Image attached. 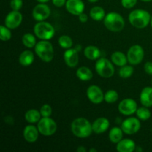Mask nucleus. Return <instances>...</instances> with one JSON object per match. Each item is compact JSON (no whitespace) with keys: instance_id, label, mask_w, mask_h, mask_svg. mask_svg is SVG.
<instances>
[{"instance_id":"obj_17","label":"nucleus","mask_w":152,"mask_h":152,"mask_svg":"<svg viewBox=\"0 0 152 152\" xmlns=\"http://www.w3.org/2000/svg\"><path fill=\"white\" fill-rule=\"evenodd\" d=\"M110 126L109 120L105 117H99L92 123V129L96 134H102L106 132Z\"/></svg>"},{"instance_id":"obj_5","label":"nucleus","mask_w":152,"mask_h":152,"mask_svg":"<svg viewBox=\"0 0 152 152\" xmlns=\"http://www.w3.org/2000/svg\"><path fill=\"white\" fill-rule=\"evenodd\" d=\"M34 33L37 38L42 40H48L54 36L55 29L50 23L42 21L34 25Z\"/></svg>"},{"instance_id":"obj_44","label":"nucleus","mask_w":152,"mask_h":152,"mask_svg":"<svg viewBox=\"0 0 152 152\" xmlns=\"http://www.w3.org/2000/svg\"><path fill=\"white\" fill-rule=\"evenodd\" d=\"M141 1H144V2H149V1H151L152 0H141Z\"/></svg>"},{"instance_id":"obj_10","label":"nucleus","mask_w":152,"mask_h":152,"mask_svg":"<svg viewBox=\"0 0 152 152\" xmlns=\"http://www.w3.org/2000/svg\"><path fill=\"white\" fill-rule=\"evenodd\" d=\"M118 109L123 115L130 116L136 113L137 110V104L134 99L126 98L120 102L118 105Z\"/></svg>"},{"instance_id":"obj_30","label":"nucleus","mask_w":152,"mask_h":152,"mask_svg":"<svg viewBox=\"0 0 152 152\" xmlns=\"http://www.w3.org/2000/svg\"><path fill=\"white\" fill-rule=\"evenodd\" d=\"M134 74V68L131 65H124L122 66L119 71V75L122 78H129Z\"/></svg>"},{"instance_id":"obj_41","label":"nucleus","mask_w":152,"mask_h":152,"mask_svg":"<svg viewBox=\"0 0 152 152\" xmlns=\"http://www.w3.org/2000/svg\"><path fill=\"white\" fill-rule=\"evenodd\" d=\"M37 1H39V3H46L49 1V0H37Z\"/></svg>"},{"instance_id":"obj_24","label":"nucleus","mask_w":152,"mask_h":152,"mask_svg":"<svg viewBox=\"0 0 152 152\" xmlns=\"http://www.w3.org/2000/svg\"><path fill=\"white\" fill-rule=\"evenodd\" d=\"M76 74H77V77L82 81H88L91 80L93 77V72L91 70L86 66L79 68L76 72Z\"/></svg>"},{"instance_id":"obj_34","label":"nucleus","mask_w":152,"mask_h":152,"mask_svg":"<svg viewBox=\"0 0 152 152\" xmlns=\"http://www.w3.org/2000/svg\"><path fill=\"white\" fill-rule=\"evenodd\" d=\"M23 5L22 0H10V6L13 10H18L19 11Z\"/></svg>"},{"instance_id":"obj_4","label":"nucleus","mask_w":152,"mask_h":152,"mask_svg":"<svg viewBox=\"0 0 152 152\" xmlns=\"http://www.w3.org/2000/svg\"><path fill=\"white\" fill-rule=\"evenodd\" d=\"M35 52L38 57L45 62H51L54 56V50L48 40H41L35 45Z\"/></svg>"},{"instance_id":"obj_14","label":"nucleus","mask_w":152,"mask_h":152,"mask_svg":"<svg viewBox=\"0 0 152 152\" xmlns=\"http://www.w3.org/2000/svg\"><path fill=\"white\" fill-rule=\"evenodd\" d=\"M65 7L71 14L79 16L84 12L85 4L82 0H67Z\"/></svg>"},{"instance_id":"obj_25","label":"nucleus","mask_w":152,"mask_h":152,"mask_svg":"<svg viewBox=\"0 0 152 152\" xmlns=\"http://www.w3.org/2000/svg\"><path fill=\"white\" fill-rule=\"evenodd\" d=\"M123 131L121 128L119 127H114L110 130L109 134V140L113 143H118L121 140H123Z\"/></svg>"},{"instance_id":"obj_6","label":"nucleus","mask_w":152,"mask_h":152,"mask_svg":"<svg viewBox=\"0 0 152 152\" xmlns=\"http://www.w3.org/2000/svg\"><path fill=\"white\" fill-rule=\"evenodd\" d=\"M96 73L103 78H110L114 74V67L112 62L105 58H99L95 64Z\"/></svg>"},{"instance_id":"obj_11","label":"nucleus","mask_w":152,"mask_h":152,"mask_svg":"<svg viewBox=\"0 0 152 152\" xmlns=\"http://www.w3.org/2000/svg\"><path fill=\"white\" fill-rule=\"evenodd\" d=\"M50 9L49 6L45 4V3H40V4H37L34 7L32 11L33 18L36 21L38 22H42L50 16Z\"/></svg>"},{"instance_id":"obj_22","label":"nucleus","mask_w":152,"mask_h":152,"mask_svg":"<svg viewBox=\"0 0 152 152\" xmlns=\"http://www.w3.org/2000/svg\"><path fill=\"white\" fill-rule=\"evenodd\" d=\"M111 62L117 66H124L127 64L128 57L121 51H115L111 54Z\"/></svg>"},{"instance_id":"obj_37","label":"nucleus","mask_w":152,"mask_h":152,"mask_svg":"<svg viewBox=\"0 0 152 152\" xmlns=\"http://www.w3.org/2000/svg\"><path fill=\"white\" fill-rule=\"evenodd\" d=\"M66 1L67 0H52V2H53V5L58 7H62V6L65 5L66 4Z\"/></svg>"},{"instance_id":"obj_43","label":"nucleus","mask_w":152,"mask_h":152,"mask_svg":"<svg viewBox=\"0 0 152 152\" xmlns=\"http://www.w3.org/2000/svg\"><path fill=\"white\" fill-rule=\"evenodd\" d=\"M88 1H90V2L91 3H94V2H96L97 1H99V0H88Z\"/></svg>"},{"instance_id":"obj_27","label":"nucleus","mask_w":152,"mask_h":152,"mask_svg":"<svg viewBox=\"0 0 152 152\" xmlns=\"http://www.w3.org/2000/svg\"><path fill=\"white\" fill-rule=\"evenodd\" d=\"M22 44L28 48H32L35 47V45H37L35 36L30 33H27L22 36Z\"/></svg>"},{"instance_id":"obj_39","label":"nucleus","mask_w":152,"mask_h":152,"mask_svg":"<svg viewBox=\"0 0 152 152\" xmlns=\"http://www.w3.org/2000/svg\"><path fill=\"white\" fill-rule=\"evenodd\" d=\"M77 151L78 152H86V148H85L84 146H79L78 148H77Z\"/></svg>"},{"instance_id":"obj_36","label":"nucleus","mask_w":152,"mask_h":152,"mask_svg":"<svg viewBox=\"0 0 152 152\" xmlns=\"http://www.w3.org/2000/svg\"><path fill=\"white\" fill-rule=\"evenodd\" d=\"M144 70L146 74L152 75V62H147L144 65Z\"/></svg>"},{"instance_id":"obj_35","label":"nucleus","mask_w":152,"mask_h":152,"mask_svg":"<svg viewBox=\"0 0 152 152\" xmlns=\"http://www.w3.org/2000/svg\"><path fill=\"white\" fill-rule=\"evenodd\" d=\"M137 0H121V4L123 7L127 9L132 8L136 5Z\"/></svg>"},{"instance_id":"obj_1","label":"nucleus","mask_w":152,"mask_h":152,"mask_svg":"<svg viewBox=\"0 0 152 152\" xmlns=\"http://www.w3.org/2000/svg\"><path fill=\"white\" fill-rule=\"evenodd\" d=\"M71 129L73 134L79 138L88 137L93 132L92 124L83 117L75 119L71 123Z\"/></svg>"},{"instance_id":"obj_45","label":"nucleus","mask_w":152,"mask_h":152,"mask_svg":"<svg viewBox=\"0 0 152 152\" xmlns=\"http://www.w3.org/2000/svg\"><path fill=\"white\" fill-rule=\"evenodd\" d=\"M150 24H151V28H152V16L151 18V22H150Z\"/></svg>"},{"instance_id":"obj_31","label":"nucleus","mask_w":152,"mask_h":152,"mask_svg":"<svg viewBox=\"0 0 152 152\" xmlns=\"http://www.w3.org/2000/svg\"><path fill=\"white\" fill-rule=\"evenodd\" d=\"M119 94L115 90H109L104 95V100L108 103H114L117 101Z\"/></svg>"},{"instance_id":"obj_15","label":"nucleus","mask_w":152,"mask_h":152,"mask_svg":"<svg viewBox=\"0 0 152 152\" xmlns=\"http://www.w3.org/2000/svg\"><path fill=\"white\" fill-rule=\"evenodd\" d=\"M65 64L70 68H75L79 62V51L75 48L67 49L63 54Z\"/></svg>"},{"instance_id":"obj_29","label":"nucleus","mask_w":152,"mask_h":152,"mask_svg":"<svg viewBox=\"0 0 152 152\" xmlns=\"http://www.w3.org/2000/svg\"><path fill=\"white\" fill-rule=\"evenodd\" d=\"M58 42H59V45L65 49H69L72 47L73 45V41L72 39L67 35H62L58 39Z\"/></svg>"},{"instance_id":"obj_21","label":"nucleus","mask_w":152,"mask_h":152,"mask_svg":"<svg viewBox=\"0 0 152 152\" xmlns=\"http://www.w3.org/2000/svg\"><path fill=\"white\" fill-rule=\"evenodd\" d=\"M101 52L97 47L94 45H89L85 48L84 55L88 59L90 60H96L99 59Z\"/></svg>"},{"instance_id":"obj_12","label":"nucleus","mask_w":152,"mask_h":152,"mask_svg":"<svg viewBox=\"0 0 152 152\" xmlns=\"http://www.w3.org/2000/svg\"><path fill=\"white\" fill-rule=\"evenodd\" d=\"M22 15L18 10H12L6 16L4 19V25L10 29L13 30L19 26L22 23Z\"/></svg>"},{"instance_id":"obj_18","label":"nucleus","mask_w":152,"mask_h":152,"mask_svg":"<svg viewBox=\"0 0 152 152\" xmlns=\"http://www.w3.org/2000/svg\"><path fill=\"white\" fill-rule=\"evenodd\" d=\"M136 144L131 139H123L117 143L116 149L119 152H133L136 150Z\"/></svg>"},{"instance_id":"obj_8","label":"nucleus","mask_w":152,"mask_h":152,"mask_svg":"<svg viewBox=\"0 0 152 152\" xmlns=\"http://www.w3.org/2000/svg\"><path fill=\"white\" fill-rule=\"evenodd\" d=\"M128 61L132 65H139L144 58V50L139 45H134L129 49L127 53Z\"/></svg>"},{"instance_id":"obj_20","label":"nucleus","mask_w":152,"mask_h":152,"mask_svg":"<svg viewBox=\"0 0 152 152\" xmlns=\"http://www.w3.org/2000/svg\"><path fill=\"white\" fill-rule=\"evenodd\" d=\"M19 63L22 66H29L34 62V54L31 50H24L23 52L21 53L19 57Z\"/></svg>"},{"instance_id":"obj_32","label":"nucleus","mask_w":152,"mask_h":152,"mask_svg":"<svg viewBox=\"0 0 152 152\" xmlns=\"http://www.w3.org/2000/svg\"><path fill=\"white\" fill-rule=\"evenodd\" d=\"M10 28H7L5 25H1L0 26V39L1 41L7 42L11 39L12 34L10 32Z\"/></svg>"},{"instance_id":"obj_16","label":"nucleus","mask_w":152,"mask_h":152,"mask_svg":"<svg viewBox=\"0 0 152 152\" xmlns=\"http://www.w3.org/2000/svg\"><path fill=\"white\" fill-rule=\"evenodd\" d=\"M39 133L38 128L33 125H28L24 129L23 137L27 142L33 143L38 140Z\"/></svg>"},{"instance_id":"obj_23","label":"nucleus","mask_w":152,"mask_h":152,"mask_svg":"<svg viewBox=\"0 0 152 152\" xmlns=\"http://www.w3.org/2000/svg\"><path fill=\"white\" fill-rule=\"evenodd\" d=\"M42 114L40 113V111H39L37 109H30L25 113V118L28 123L30 124H34L37 123L41 120Z\"/></svg>"},{"instance_id":"obj_9","label":"nucleus","mask_w":152,"mask_h":152,"mask_svg":"<svg viewBox=\"0 0 152 152\" xmlns=\"http://www.w3.org/2000/svg\"><path fill=\"white\" fill-rule=\"evenodd\" d=\"M141 127V123L139 119L135 117H129L123 121L121 129L123 132L128 135H132L139 132Z\"/></svg>"},{"instance_id":"obj_19","label":"nucleus","mask_w":152,"mask_h":152,"mask_svg":"<svg viewBox=\"0 0 152 152\" xmlns=\"http://www.w3.org/2000/svg\"><path fill=\"white\" fill-rule=\"evenodd\" d=\"M140 100L143 106H152V87H145L142 90L140 96Z\"/></svg>"},{"instance_id":"obj_26","label":"nucleus","mask_w":152,"mask_h":152,"mask_svg":"<svg viewBox=\"0 0 152 152\" xmlns=\"http://www.w3.org/2000/svg\"><path fill=\"white\" fill-rule=\"evenodd\" d=\"M90 16L94 21L102 20L105 16V10L99 6L93 7L90 10Z\"/></svg>"},{"instance_id":"obj_46","label":"nucleus","mask_w":152,"mask_h":152,"mask_svg":"<svg viewBox=\"0 0 152 152\" xmlns=\"http://www.w3.org/2000/svg\"><path fill=\"white\" fill-rule=\"evenodd\" d=\"M151 83H152V82H151Z\"/></svg>"},{"instance_id":"obj_28","label":"nucleus","mask_w":152,"mask_h":152,"mask_svg":"<svg viewBox=\"0 0 152 152\" xmlns=\"http://www.w3.org/2000/svg\"><path fill=\"white\" fill-rule=\"evenodd\" d=\"M136 114L138 119L141 120H143V121L148 120L151 116V111H149L148 107L145 106L137 108V110L136 111Z\"/></svg>"},{"instance_id":"obj_13","label":"nucleus","mask_w":152,"mask_h":152,"mask_svg":"<svg viewBox=\"0 0 152 152\" xmlns=\"http://www.w3.org/2000/svg\"><path fill=\"white\" fill-rule=\"evenodd\" d=\"M87 97L92 103L99 104L104 100V94L102 89L97 86L92 85L89 86L86 91Z\"/></svg>"},{"instance_id":"obj_40","label":"nucleus","mask_w":152,"mask_h":152,"mask_svg":"<svg viewBox=\"0 0 152 152\" xmlns=\"http://www.w3.org/2000/svg\"><path fill=\"white\" fill-rule=\"evenodd\" d=\"M75 48L76 50H77L79 52H80V50H81V45H77L76 48Z\"/></svg>"},{"instance_id":"obj_7","label":"nucleus","mask_w":152,"mask_h":152,"mask_svg":"<svg viewBox=\"0 0 152 152\" xmlns=\"http://www.w3.org/2000/svg\"><path fill=\"white\" fill-rule=\"evenodd\" d=\"M37 128L41 134L50 137L54 134L57 129V125L53 119L50 117H42L37 123Z\"/></svg>"},{"instance_id":"obj_3","label":"nucleus","mask_w":152,"mask_h":152,"mask_svg":"<svg viewBox=\"0 0 152 152\" xmlns=\"http://www.w3.org/2000/svg\"><path fill=\"white\" fill-rule=\"evenodd\" d=\"M105 28L112 32H120L125 28V21L123 16L116 12H111L104 18Z\"/></svg>"},{"instance_id":"obj_33","label":"nucleus","mask_w":152,"mask_h":152,"mask_svg":"<svg viewBox=\"0 0 152 152\" xmlns=\"http://www.w3.org/2000/svg\"><path fill=\"white\" fill-rule=\"evenodd\" d=\"M40 113L42 117H50L52 114V108L48 104H45L40 108Z\"/></svg>"},{"instance_id":"obj_38","label":"nucleus","mask_w":152,"mask_h":152,"mask_svg":"<svg viewBox=\"0 0 152 152\" xmlns=\"http://www.w3.org/2000/svg\"><path fill=\"white\" fill-rule=\"evenodd\" d=\"M79 19H80L82 23H86V22H87L88 19V16L86 13H82L81 14L79 15Z\"/></svg>"},{"instance_id":"obj_42","label":"nucleus","mask_w":152,"mask_h":152,"mask_svg":"<svg viewBox=\"0 0 152 152\" xmlns=\"http://www.w3.org/2000/svg\"><path fill=\"white\" fill-rule=\"evenodd\" d=\"M89 151L90 152H96L97 151V150L95 149V148H91V149L89 150Z\"/></svg>"},{"instance_id":"obj_2","label":"nucleus","mask_w":152,"mask_h":152,"mask_svg":"<svg viewBox=\"0 0 152 152\" xmlns=\"http://www.w3.org/2000/svg\"><path fill=\"white\" fill-rule=\"evenodd\" d=\"M151 15L148 11L142 9H137L129 15V21L131 25L138 29L146 28L151 22Z\"/></svg>"}]
</instances>
